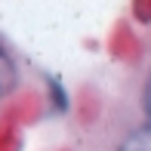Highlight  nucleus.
Masks as SVG:
<instances>
[{
	"instance_id": "nucleus-3",
	"label": "nucleus",
	"mask_w": 151,
	"mask_h": 151,
	"mask_svg": "<svg viewBox=\"0 0 151 151\" xmlns=\"http://www.w3.org/2000/svg\"><path fill=\"white\" fill-rule=\"evenodd\" d=\"M145 111H148V117H151V80H148V86H145Z\"/></svg>"
},
{
	"instance_id": "nucleus-1",
	"label": "nucleus",
	"mask_w": 151,
	"mask_h": 151,
	"mask_svg": "<svg viewBox=\"0 0 151 151\" xmlns=\"http://www.w3.org/2000/svg\"><path fill=\"white\" fill-rule=\"evenodd\" d=\"M120 151H151V123L139 127L136 133H129L127 142L120 145Z\"/></svg>"
},
{
	"instance_id": "nucleus-2",
	"label": "nucleus",
	"mask_w": 151,
	"mask_h": 151,
	"mask_svg": "<svg viewBox=\"0 0 151 151\" xmlns=\"http://www.w3.org/2000/svg\"><path fill=\"white\" fill-rule=\"evenodd\" d=\"M16 86V65L6 56V50H0V99Z\"/></svg>"
}]
</instances>
